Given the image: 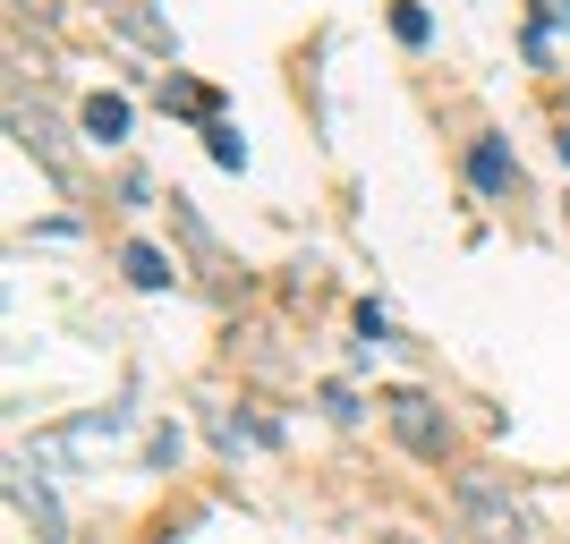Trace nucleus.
I'll list each match as a JSON object with an SVG mask.
<instances>
[{
    "mask_svg": "<svg viewBox=\"0 0 570 544\" xmlns=\"http://www.w3.org/2000/svg\"><path fill=\"white\" fill-rule=\"evenodd\" d=\"M452 502H460V527H469V544H546V536H537V520L511 502V485H502V476H485V468L460 476Z\"/></svg>",
    "mask_w": 570,
    "mask_h": 544,
    "instance_id": "f257e3e1",
    "label": "nucleus"
},
{
    "mask_svg": "<svg viewBox=\"0 0 570 544\" xmlns=\"http://www.w3.org/2000/svg\"><path fill=\"white\" fill-rule=\"evenodd\" d=\"M383 417H392V434H401L417 459H443V451H452V417H443L426 392H392V400H383Z\"/></svg>",
    "mask_w": 570,
    "mask_h": 544,
    "instance_id": "f03ea898",
    "label": "nucleus"
},
{
    "mask_svg": "<svg viewBox=\"0 0 570 544\" xmlns=\"http://www.w3.org/2000/svg\"><path fill=\"white\" fill-rule=\"evenodd\" d=\"M9 128H18V145L35 154V162L51 170V179H69V145H60V128H51L43 111H26V102H9Z\"/></svg>",
    "mask_w": 570,
    "mask_h": 544,
    "instance_id": "7ed1b4c3",
    "label": "nucleus"
},
{
    "mask_svg": "<svg viewBox=\"0 0 570 544\" xmlns=\"http://www.w3.org/2000/svg\"><path fill=\"white\" fill-rule=\"evenodd\" d=\"M469 179H476L485 196H511V188H520V162L502 154V137H476V145H469Z\"/></svg>",
    "mask_w": 570,
    "mask_h": 544,
    "instance_id": "20e7f679",
    "label": "nucleus"
},
{
    "mask_svg": "<svg viewBox=\"0 0 570 544\" xmlns=\"http://www.w3.org/2000/svg\"><path fill=\"white\" fill-rule=\"evenodd\" d=\"M102 18H111L119 34H137L145 51H170V26L154 18V9H145V0H102Z\"/></svg>",
    "mask_w": 570,
    "mask_h": 544,
    "instance_id": "39448f33",
    "label": "nucleus"
},
{
    "mask_svg": "<svg viewBox=\"0 0 570 544\" xmlns=\"http://www.w3.org/2000/svg\"><path fill=\"white\" fill-rule=\"evenodd\" d=\"M9 494H18V511H26V520H35V536H43V544H60V536H69V527H60V502H51L43 494V485H35V476H9Z\"/></svg>",
    "mask_w": 570,
    "mask_h": 544,
    "instance_id": "423d86ee",
    "label": "nucleus"
},
{
    "mask_svg": "<svg viewBox=\"0 0 570 544\" xmlns=\"http://www.w3.org/2000/svg\"><path fill=\"white\" fill-rule=\"evenodd\" d=\"M86 137H95V145H119V137H128V102H119V95H95V102H86Z\"/></svg>",
    "mask_w": 570,
    "mask_h": 544,
    "instance_id": "0eeeda50",
    "label": "nucleus"
},
{
    "mask_svg": "<svg viewBox=\"0 0 570 544\" xmlns=\"http://www.w3.org/2000/svg\"><path fill=\"white\" fill-rule=\"evenodd\" d=\"M128 281H137V289H170V256L137 238V247H128Z\"/></svg>",
    "mask_w": 570,
    "mask_h": 544,
    "instance_id": "6e6552de",
    "label": "nucleus"
},
{
    "mask_svg": "<svg viewBox=\"0 0 570 544\" xmlns=\"http://www.w3.org/2000/svg\"><path fill=\"white\" fill-rule=\"evenodd\" d=\"M205 145H214V162H222V170H238V162H247V145H238V128H230V119H205Z\"/></svg>",
    "mask_w": 570,
    "mask_h": 544,
    "instance_id": "1a4fd4ad",
    "label": "nucleus"
},
{
    "mask_svg": "<svg viewBox=\"0 0 570 544\" xmlns=\"http://www.w3.org/2000/svg\"><path fill=\"white\" fill-rule=\"evenodd\" d=\"M392 34H401V43H426V9H417V0H401V9H392Z\"/></svg>",
    "mask_w": 570,
    "mask_h": 544,
    "instance_id": "9d476101",
    "label": "nucleus"
},
{
    "mask_svg": "<svg viewBox=\"0 0 570 544\" xmlns=\"http://www.w3.org/2000/svg\"><path fill=\"white\" fill-rule=\"evenodd\" d=\"M163 102H170V111H214V95H205V86H163Z\"/></svg>",
    "mask_w": 570,
    "mask_h": 544,
    "instance_id": "9b49d317",
    "label": "nucleus"
},
{
    "mask_svg": "<svg viewBox=\"0 0 570 544\" xmlns=\"http://www.w3.org/2000/svg\"><path fill=\"white\" fill-rule=\"evenodd\" d=\"M570 18V0H537V34H546V26H562Z\"/></svg>",
    "mask_w": 570,
    "mask_h": 544,
    "instance_id": "f8f14e48",
    "label": "nucleus"
},
{
    "mask_svg": "<svg viewBox=\"0 0 570 544\" xmlns=\"http://www.w3.org/2000/svg\"><path fill=\"white\" fill-rule=\"evenodd\" d=\"M562 154H570V137H562Z\"/></svg>",
    "mask_w": 570,
    "mask_h": 544,
    "instance_id": "ddd939ff",
    "label": "nucleus"
}]
</instances>
